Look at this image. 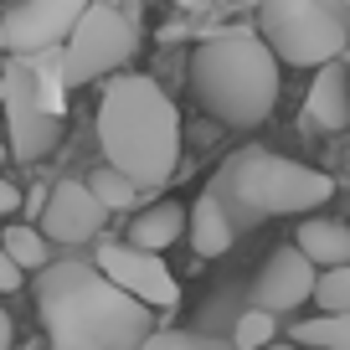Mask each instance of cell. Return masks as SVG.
Segmentation results:
<instances>
[{"label":"cell","instance_id":"1","mask_svg":"<svg viewBox=\"0 0 350 350\" xmlns=\"http://www.w3.org/2000/svg\"><path fill=\"white\" fill-rule=\"evenodd\" d=\"M36 314L46 350H144L154 335V309L129 299L98 273V262H46L36 273Z\"/></svg>","mask_w":350,"mask_h":350},{"label":"cell","instance_id":"2","mask_svg":"<svg viewBox=\"0 0 350 350\" xmlns=\"http://www.w3.org/2000/svg\"><path fill=\"white\" fill-rule=\"evenodd\" d=\"M98 144L139 191H160L180 165V113L170 93L144 72H119L98 103Z\"/></svg>","mask_w":350,"mask_h":350},{"label":"cell","instance_id":"3","mask_svg":"<svg viewBox=\"0 0 350 350\" xmlns=\"http://www.w3.org/2000/svg\"><path fill=\"white\" fill-rule=\"evenodd\" d=\"M278 57L258 31H217L191 52V93L227 129H258L278 103Z\"/></svg>","mask_w":350,"mask_h":350},{"label":"cell","instance_id":"4","mask_svg":"<svg viewBox=\"0 0 350 350\" xmlns=\"http://www.w3.org/2000/svg\"><path fill=\"white\" fill-rule=\"evenodd\" d=\"M206 191L247 232L268 217H304V211L325 206L335 196V180L325 170H314V165L284 160L273 150H237L221 160V170L211 175Z\"/></svg>","mask_w":350,"mask_h":350},{"label":"cell","instance_id":"5","mask_svg":"<svg viewBox=\"0 0 350 350\" xmlns=\"http://www.w3.org/2000/svg\"><path fill=\"white\" fill-rule=\"evenodd\" d=\"M258 36L288 67H329L350 46V31L329 0H258Z\"/></svg>","mask_w":350,"mask_h":350},{"label":"cell","instance_id":"6","mask_svg":"<svg viewBox=\"0 0 350 350\" xmlns=\"http://www.w3.org/2000/svg\"><path fill=\"white\" fill-rule=\"evenodd\" d=\"M0 109H5V139H11V154L26 165L46 160L62 139V109L46 98L42 77L26 57H16L5 72H0Z\"/></svg>","mask_w":350,"mask_h":350},{"label":"cell","instance_id":"7","mask_svg":"<svg viewBox=\"0 0 350 350\" xmlns=\"http://www.w3.org/2000/svg\"><path fill=\"white\" fill-rule=\"evenodd\" d=\"M134 46H139V36H134L129 16H124L119 5H109V0H93L88 16L77 21V31L67 36V46H62L67 88H83V83H98V77L119 72L134 57Z\"/></svg>","mask_w":350,"mask_h":350},{"label":"cell","instance_id":"8","mask_svg":"<svg viewBox=\"0 0 350 350\" xmlns=\"http://www.w3.org/2000/svg\"><path fill=\"white\" fill-rule=\"evenodd\" d=\"M88 5H93V0H21V5H11V16L0 26V42L11 46L16 57L57 52V46H67V36L77 31Z\"/></svg>","mask_w":350,"mask_h":350},{"label":"cell","instance_id":"9","mask_svg":"<svg viewBox=\"0 0 350 350\" xmlns=\"http://www.w3.org/2000/svg\"><path fill=\"white\" fill-rule=\"evenodd\" d=\"M98 273L109 284H119L129 299H139L144 309H175L180 304V284L160 262V252H139L129 242H103L98 247Z\"/></svg>","mask_w":350,"mask_h":350},{"label":"cell","instance_id":"10","mask_svg":"<svg viewBox=\"0 0 350 350\" xmlns=\"http://www.w3.org/2000/svg\"><path fill=\"white\" fill-rule=\"evenodd\" d=\"M109 221V206H103L88 180H62V186L46 191V206H42V232L46 242H93Z\"/></svg>","mask_w":350,"mask_h":350},{"label":"cell","instance_id":"11","mask_svg":"<svg viewBox=\"0 0 350 350\" xmlns=\"http://www.w3.org/2000/svg\"><path fill=\"white\" fill-rule=\"evenodd\" d=\"M314 288H319L314 262L299 247H278L273 258L262 262L258 284H252V299H258V309H268V314H288V309H299L304 299H314Z\"/></svg>","mask_w":350,"mask_h":350},{"label":"cell","instance_id":"12","mask_svg":"<svg viewBox=\"0 0 350 350\" xmlns=\"http://www.w3.org/2000/svg\"><path fill=\"white\" fill-rule=\"evenodd\" d=\"M304 119H309V129H319V134L350 129V77H345L340 62H329V67L314 72L309 98H304Z\"/></svg>","mask_w":350,"mask_h":350},{"label":"cell","instance_id":"13","mask_svg":"<svg viewBox=\"0 0 350 350\" xmlns=\"http://www.w3.org/2000/svg\"><path fill=\"white\" fill-rule=\"evenodd\" d=\"M294 247L314 262L319 273H335V268H350V227L329 217H304L294 232Z\"/></svg>","mask_w":350,"mask_h":350},{"label":"cell","instance_id":"14","mask_svg":"<svg viewBox=\"0 0 350 350\" xmlns=\"http://www.w3.org/2000/svg\"><path fill=\"white\" fill-rule=\"evenodd\" d=\"M191 232V211L180 206V201H154V206H144L139 217L129 221V247L139 252H165L170 242H180Z\"/></svg>","mask_w":350,"mask_h":350},{"label":"cell","instance_id":"15","mask_svg":"<svg viewBox=\"0 0 350 350\" xmlns=\"http://www.w3.org/2000/svg\"><path fill=\"white\" fill-rule=\"evenodd\" d=\"M237 237H242V227L232 221V211L211 191H201V201L191 206V247H196V258H221V252H232Z\"/></svg>","mask_w":350,"mask_h":350},{"label":"cell","instance_id":"16","mask_svg":"<svg viewBox=\"0 0 350 350\" xmlns=\"http://www.w3.org/2000/svg\"><path fill=\"white\" fill-rule=\"evenodd\" d=\"M294 345L304 350H350V314H319L294 325Z\"/></svg>","mask_w":350,"mask_h":350},{"label":"cell","instance_id":"17","mask_svg":"<svg viewBox=\"0 0 350 350\" xmlns=\"http://www.w3.org/2000/svg\"><path fill=\"white\" fill-rule=\"evenodd\" d=\"M0 247L11 252V262L21 268V273H42L46 268V232L42 227H5V237H0Z\"/></svg>","mask_w":350,"mask_h":350},{"label":"cell","instance_id":"18","mask_svg":"<svg viewBox=\"0 0 350 350\" xmlns=\"http://www.w3.org/2000/svg\"><path fill=\"white\" fill-rule=\"evenodd\" d=\"M88 191H93V196H98L109 211H129L134 201H139V186H134L129 175H119L113 165H103V170L88 175Z\"/></svg>","mask_w":350,"mask_h":350},{"label":"cell","instance_id":"19","mask_svg":"<svg viewBox=\"0 0 350 350\" xmlns=\"http://www.w3.org/2000/svg\"><path fill=\"white\" fill-rule=\"evenodd\" d=\"M278 314H268V309H247V314L237 319V329H232V345L237 350H268V345H278V325H273Z\"/></svg>","mask_w":350,"mask_h":350},{"label":"cell","instance_id":"20","mask_svg":"<svg viewBox=\"0 0 350 350\" xmlns=\"http://www.w3.org/2000/svg\"><path fill=\"white\" fill-rule=\"evenodd\" d=\"M144 350H237L217 335H196V329H154L144 340Z\"/></svg>","mask_w":350,"mask_h":350},{"label":"cell","instance_id":"21","mask_svg":"<svg viewBox=\"0 0 350 350\" xmlns=\"http://www.w3.org/2000/svg\"><path fill=\"white\" fill-rule=\"evenodd\" d=\"M319 314H350V268H335V273H319Z\"/></svg>","mask_w":350,"mask_h":350},{"label":"cell","instance_id":"22","mask_svg":"<svg viewBox=\"0 0 350 350\" xmlns=\"http://www.w3.org/2000/svg\"><path fill=\"white\" fill-rule=\"evenodd\" d=\"M11 288H21V268L11 262V252L0 247V294H11Z\"/></svg>","mask_w":350,"mask_h":350},{"label":"cell","instance_id":"23","mask_svg":"<svg viewBox=\"0 0 350 350\" xmlns=\"http://www.w3.org/2000/svg\"><path fill=\"white\" fill-rule=\"evenodd\" d=\"M16 206H21V191H16L11 180H5V175H0V217H11Z\"/></svg>","mask_w":350,"mask_h":350},{"label":"cell","instance_id":"24","mask_svg":"<svg viewBox=\"0 0 350 350\" xmlns=\"http://www.w3.org/2000/svg\"><path fill=\"white\" fill-rule=\"evenodd\" d=\"M11 340H16V325H11V314L0 309V350H11Z\"/></svg>","mask_w":350,"mask_h":350},{"label":"cell","instance_id":"25","mask_svg":"<svg viewBox=\"0 0 350 350\" xmlns=\"http://www.w3.org/2000/svg\"><path fill=\"white\" fill-rule=\"evenodd\" d=\"M5 154H11V139H5V134H0V160H5Z\"/></svg>","mask_w":350,"mask_h":350},{"label":"cell","instance_id":"26","mask_svg":"<svg viewBox=\"0 0 350 350\" xmlns=\"http://www.w3.org/2000/svg\"><path fill=\"white\" fill-rule=\"evenodd\" d=\"M268 350H304V345H294V340H288V345H268Z\"/></svg>","mask_w":350,"mask_h":350},{"label":"cell","instance_id":"27","mask_svg":"<svg viewBox=\"0 0 350 350\" xmlns=\"http://www.w3.org/2000/svg\"><path fill=\"white\" fill-rule=\"evenodd\" d=\"M180 5H201V0H180Z\"/></svg>","mask_w":350,"mask_h":350},{"label":"cell","instance_id":"28","mask_svg":"<svg viewBox=\"0 0 350 350\" xmlns=\"http://www.w3.org/2000/svg\"><path fill=\"white\" fill-rule=\"evenodd\" d=\"M345 5H350V0H345Z\"/></svg>","mask_w":350,"mask_h":350}]
</instances>
